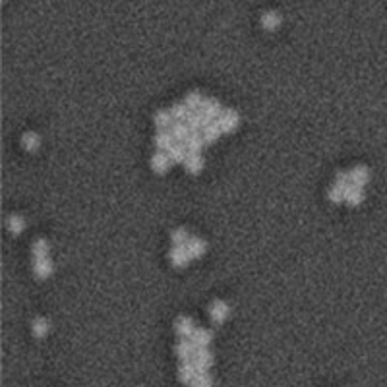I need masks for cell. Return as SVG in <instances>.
Masks as SVG:
<instances>
[{
    "mask_svg": "<svg viewBox=\"0 0 387 387\" xmlns=\"http://www.w3.org/2000/svg\"><path fill=\"white\" fill-rule=\"evenodd\" d=\"M217 124L221 126L223 134H231V132H234V130L238 128L240 116H238V113L233 111V109H226V111H223L221 116L217 118Z\"/></svg>",
    "mask_w": 387,
    "mask_h": 387,
    "instance_id": "obj_1",
    "label": "cell"
},
{
    "mask_svg": "<svg viewBox=\"0 0 387 387\" xmlns=\"http://www.w3.org/2000/svg\"><path fill=\"white\" fill-rule=\"evenodd\" d=\"M194 364H196L198 372H207L211 366H213V355L207 350V347H198V348H196Z\"/></svg>",
    "mask_w": 387,
    "mask_h": 387,
    "instance_id": "obj_2",
    "label": "cell"
},
{
    "mask_svg": "<svg viewBox=\"0 0 387 387\" xmlns=\"http://www.w3.org/2000/svg\"><path fill=\"white\" fill-rule=\"evenodd\" d=\"M364 198H366V194H364L362 186L348 184L347 188H345V202H347L348 205L356 207V205H360V203L364 202Z\"/></svg>",
    "mask_w": 387,
    "mask_h": 387,
    "instance_id": "obj_3",
    "label": "cell"
},
{
    "mask_svg": "<svg viewBox=\"0 0 387 387\" xmlns=\"http://www.w3.org/2000/svg\"><path fill=\"white\" fill-rule=\"evenodd\" d=\"M209 314H211V320L215 323H223L226 318H228V314H231V308H228V304L223 302V300H215L209 308Z\"/></svg>",
    "mask_w": 387,
    "mask_h": 387,
    "instance_id": "obj_4",
    "label": "cell"
},
{
    "mask_svg": "<svg viewBox=\"0 0 387 387\" xmlns=\"http://www.w3.org/2000/svg\"><path fill=\"white\" fill-rule=\"evenodd\" d=\"M151 169L157 172V174H165L167 170L170 169V157L167 151H157V153L151 157Z\"/></svg>",
    "mask_w": 387,
    "mask_h": 387,
    "instance_id": "obj_5",
    "label": "cell"
},
{
    "mask_svg": "<svg viewBox=\"0 0 387 387\" xmlns=\"http://www.w3.org/2000/svg\"><path fill=\"white\" fill-rule=\"evenodd\" d=\"M33 271L39 279H47L52 275V261L48 259V256L45 258H33Z\"/></svg>",
    "mask_w": 387,
    "mask_h": 387,
    "instance_id": "obj_6",
    "label": "cell"
},
{
    "mask_svg": "<svg viewBox=\"0 0 387 387\" xmlns=\"http://www.w3.org/2000/svg\"><path fill=\"white\" fill-rule=\"evenodd\" d=\"M203 145H205L203 134H200L198 130H192V134H190V137L186 139V147H188V153H190V155H202Z\"/></svg>",
    "mask_w": 387,
    "mask_h": 387,
    "instance_id": "obj_7",
    "label": "cell"
},
{
    "mask_svg": "<svg viewBox=\"0 0 387 387\" xmlns=\"http://www.w3.org/2000/svg\"><path fill=\"white\" fill-rule=\"evenodd\" d=\"M190 259H192V256H190V252H188L186 246H174L172 252H170V263H172L174 267L188 266Z\"/></svg>",
    "mask_w": 387,
    "mask_h": 387,
    "instance_id": "obj_8",
    "label": "cell"
},
{
    "mask_svg": "<svg viewBox=\"0 0 387 387\" xmlns=\"http://www.w3.org/2000/svg\"><path fill=\"white\" fill-rule=\"evenodd\" d=\"M350 180H353V184L364 188V186L370 182V170H368V167H364V165L355 167V169L350 170Z\"/></svg>",
    "mask_w": 387,
    "mask_h": 387,
    "instance_id": "obj_9",
    "label": "cell"
},
{
    "mask_svg": "<svg viewBox=\"0 0 387 387\" xmlns=\"http://www.w3.org/2000/svg\"><path fill=\"white\" fill-rule=\"evenodd\" d=\"M167 153H169L172 163H184L186 159H188V155H190L188 153V147L182 144H172L169 149H167Z\"/></svg>",
    "mask_w": 387,
    "mask_h": 387,
    "instance_id": "obj_10",
    "label": "cell"
},
{
    "mask_svg": "<svg viewBox=\"0 0 387 387\" xmlns=\"http://www.w3.org/2000/svg\"><path fill=\"white\" fill-rule=\"evenodd\" d=\"M196 343L194 341H180L178 343V347H177V355L182 358V360H192L194 355H196Z\"/></svg>",
    "mask_w": 387,
    "mask_h": 387,
    "instance_id": "obj_11",
    "label": "cell"
},
{
    "mask_svg": "<svg viewBox=\"0 0 387 387\" xmlns=\"http://www.w3.org/2000/svg\"><path fill=\"white\" fill-rule=\"evenodd\" d=\"M281 16L277 14V12H266L263 16H261V20H259V24H261V27L263 29H267V31H273V29H277L279 25H281Z\"/></svg>",
    "mask_w": 387,
    "mask_h": 387,
    "instance_id": "obj_12",
    "label": "cell"
},
{
    "mask_svg": "<svg viewBox=\"0 0 387 387\" xmlns=\"http://www.w3.org/2000/svg\"><path fill=\"white\" fill-rule=\"evenodd\" d=\"M186 248H188L192 258H202L203 254H205V250H207V244L202 238H190L188 244H186Z\"/></svg>",
    "mask_w": 387,
    "mask_h": 387,
    "instance_id": "obj_13",
    "label": "cell"
},
{
    "mask_svg": "<svg viewBox=\"0 0 387 387\" xmlns=\"http://www.w3.org/2000/svg\"><path fill=\"white\" fill-rule=\"evenodd\" d=\"M170 132H172L174 139H178V142H186V139L190 137V134H192V128H190L186 122L177 120L172 126H170Z\"/></svg>",
    "mask_w": 387,
    "mask_h": 387,
    "instance_id": "obj_14",
    "label": "cell"
},
{
    "mask_svg": "<svg viewBox=\"0 0 387 387\" xmlns=\"http://www.w3.org/2000/svg\"><path fill=\"white\" fill-rule=\"evenodd\" d=\"M194 331H196V327H194V320H192V318H180V320L177 322V333L182 339L192 337Z\"/></svg>",
    "mask_w": 387,
    "mask_h": 387,
    "instance_id": "obj_15",
    "label": "cell"
},
{
    "mask_svg": "<svg viewBox=\"0 0 387 387\" xmlns=\"http://www.w3.org/2000/svg\"><path fill=\"white\" fill-rule=\"evenodd\" d=\"M190 339L196 343V347H209L213 341V333L209 329H196Z\"/></svg>",
    "mask_w": 387,
    "mask_h": 387,
    "instance_id": "obj_16",
    "label": "cell"
},
{
    "mask_svg": "<svg viewBox=\"0 0 387 387\" xmlns=\"http://www.w3.org/2000/svg\"><path fill=\"white\" fill-rule=\"evenodd\" d=\"M202 111H205V113L211 114V116L217 120L225 109H223L221 101H217V99H205V101H203V105H202Z\"/></svg>",
    "mask_w": 387,
    "mask_h": 387,
    "instance_id": "obj_17",
    "label": "cell"
},
{
    "mask_svg": "<svg viewBox=\"0 0 387 387\" xmlns=\"http://www.w3.org/2000/svg\"><path fill=\"white\" fill-rule=\"evenodd\" d=\"M202 134H203V139H205V144H215L219 137H221V134H223V130H221V126H219L217 120H215L213 124L205 126Z\"/></svg>",
    "mask_w": 387,
    "mask_h": 387,
    "instance_id": "obj_18",
    "label": "cell"
},
{
    "mask_svg": "<svg viewBox=\"0 0 387 387\" xmlns=\"http://www.w3.org/2000/svg\"><path fill=\"white\" fill-rule=\"evenodd\" d=\"M184 167L190 174H198L203 170V159L202 155H188V159L184 161Z\"/></svg>",
    "mask_w": 387,
    "mask_h": 387,
    "instance_id": "obj_19",
    "label": "cell"
},
{
    "mask_svg": "<svg viewBox=\"0 0 387 387\" xmlns=\"http://www.w3.org/2000/svg\"><path fill=\"white\" fill-rule=\"evenodd\" d=\"M196 374H198V368H196L194 360L192 362H190V360H184V364L180 366V379H182L184 383H192V379L196 378Z\"/></svg>",
    "mask_w": 387,
    "mask_h": 387,
    "instance_id": "obj_20",
    "label": "cell"
},
{
    "mask_svg": "<svg viewBox=\"0 0 387 387\" xmlns=\"http://www.w3.org/2000/svg\"><path fill=\"white\" fill-rule=\"evenodd\" d=\"M153 120H155V126H157V128H161V130L170 128V126L174 124V122H172L174 118H172L170 111H159V113L153 116Z\"/></svg>",
    "mask_w": 387,
    "mask_h": 387,
    "instance_id": "obj_21",
    "label": "cell"
},
{
    "mask_svg": "<svg viewBox=\"0 0 387 387\" xmlns=\"http://www.w3.org/2000/svg\"><path fill=\"white\" fill-rule=\"evenodd\" d=\"M172 142H174L172 132H159V134L155 136V147H159L163 151H167L170 145H172Z\"/></svg>",
    "mask_w": 387,
    "mask_h": 387,
    "instance_id": "obj_22",
    "label": "cell"
},
{
    "mask_svg": "<svg viewBox=\"0 0 387 387\" xmlns=\"http://www.w3.org/2000/svg\"><path fill=\"white\" fill-rule=\"evenodd\" d=\"M190 113H192V109L186 105V103L174 105L172 109H170V114H172V118H174V120H180V122H186V120H188V116H190Z\"/></svg>",
    "mask_w": 387,
    "mask_h": 387,
    "instance_id": "obj_23",
    "label": "cell"
},
{
    "mask_svg": "<svg viewBox=\"0 0 387 387\" xmlns=\"http://www.w3.org/2000/svg\"><path fill=\"white\" fill-rule=\"evenodd\" d=\"M22 144H24L25 151H37L41 145V137L35 132H27L24 136V139H22Z\"/></svg>",
    "mask_w": 387,
    "mask_h": 387,
    "instance_id": "obj_24",
    "label": "cell"
},
{
    "mask_svg": "<svg viewBox=\"0 0 387 387\" xmlns=\"http://www.w3.org/2000/svg\"><path fill=\"white\" fill-rule=\"evenodd\" d=\"M48 331H50V323H48V320H45V318H37L35 322H33V335L35 337H45Z\"/></svg>",
    "mask_w": 387,
    "mask_h": 387,
    "instance_id": "obj_25",
    "label": "cell"
},
{
    "mask_svg": "<svg viewBox=\"0 0 387 387\" xmlns=\"http://www.w3.org/2000/svg\"><path fill=\"white\" fill-rule=\"evenodd\" d=\"M8 228L12 234H22L25 228V221L20 215H12V217L8 219Z\"/></svg>",
    "mask_w": 387,
    "mask_h": 387,
    "instance_id": "obj_26",
    "label": "cell"
},
{
    "mask_svg": "<svg viewBox=\"0 0 387 387\" xmlns=\"http://www.w3.org/2000/svg\"><path fill=\"white\" fill-rule=\"evenodd\" d=\"M170 240H172L174 246H186L188 240H190V234H188L186 228H177V231L172 233V236H170Z\"/></svg>",
    "mask_w": 387,
    "mask_h": 387,
    "instance_id": "obj_27",
    "label": "cell"
},
{
    "mask_svg": "<svg viewBox=\"0 0 387 387\" xmlns=\"http://www.w3.org/2000/svg\"><path fill=\"white\" fill-rule=\"evenodd\" d=\"M31 252H33V258H45V256H48V242L43 240V238L35 240Z\"/></svg>",
    "mask_w": 387,
    "mask_h": 387,
    "instance_id": "obj_28",
    "label": "cell"
},
{
    "mask_svg": "<svg viewBox=\"0 0 387 387\" xmlns=\"http://www.w3.org/2000/svg\"><path fill=\"white\" fill-rule=\"evenodd\" d=\"M203 101H205V99H203L202 93H198V91H194V93H190V95L186 97V105L190 107L192 111H200L203 105Z\"/></svg>",
    "mask_w": 387,
    "mask_h": 387,
    "instance_id": "obj_29",
    "label": "cell"
},
{
    "mask_svg": "<svg viewBox=\"0 0 387 387\" xmlns=\"http://www.w3.org/2000/svg\"><path fill=\"white\" fill-rule=\"evenodd\" d=\"M327 198H329V202H333V203L345 202V188H341V186L335 184L329 192H327Z\"/></svg>",
    "mask_w": 387,
    "mask_h": 387,
    "instance_id": "obj_30",
    "label": "cell"
},
{
    "mask_svg": "<svg viewBox=\"0 0 387 387\" xmlns=\"http://www.w3.org/2000/svg\"><path fill=\"white\" fill-rule=\"evenodd\" d=\"M192 383L194 385H200V387H207V385H211L213 383V379H211V376L207 374V372H198L196 374V378L192 379Z\"/></svg>",
    "mask_w": 387,
    "mask_h": 387,
    "instance_id": "obj_31",
    "label": "cell"
},
{
    "mask_svg": "<svg viewBox=\"0 0 387 387\" xmlns=\"http://www.w3.org/2000/svg\"><path fill=\"white\" fill-rule=\"evenodd\" d=\"M186 124L190 126L192 130H203V124H202V116H200V111H196V113H190V116H188V120H186Z\"/></svg>",
    "mask_w": 387,
    "mask_h": 387,
    "instance_id": "obj_32",
    "label": "cell"
},
{
    "mask_svg": "<svg viewBox=\"0 0 387 387\" xmlns=\"http://www.w3.org/2000/svg\"><path fill=\"white\" fill-rule=\"evenodd\" d=\"M348 184H353V180H350V172H337V186H341V188H347Z\"/></svg>",
    "mask_w": 387,
    "mask_h": 387,
    "instance_id": "obj_33",
    "label": "cell"
}]
</instances>
